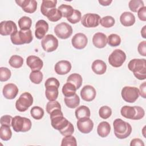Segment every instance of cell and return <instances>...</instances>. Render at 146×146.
<instances>
[{"mask_svg":"<svg viewBox=\"0 0 146 146\" xmlns=\"http://www.w3.org/2000/svg\"><path fill=\"white\" fill-rule=\"evenodd\" d=\"M32 123L29 119L20 116H15L13 117L11 126L16 132H26L31 128Z\"/></svg>","mask_w":146,"mask_h":146,"instance_id":"6","label":"cell"},{"mask_svg":"<svg viewBox=\"0 0 146 146\" xmlns=\"http://www.w3.org/2000/svg\"><path fill=\"white\" fill-rule=\"evenodd\" d=\"M17 26L14 22L12 21H4L1 22L0 34L2 35L6 36L11 35L17 32Z\"/></svg>","mask_w":146,"mask_h":146,"instance_id":"13","label":"cell"},{"mask_svg":"<svg viewBox=\"0 0 146 146\" xmlns=\"http://www.w3.org/2000/svg\"><path fill=\"white\" fill-rule=\"evenodd\" d=\"M83 79L82 76L77 73H74L68 76L67 79V82L73 84L76 89H79L82 84Z\"/></svg>","mask_w":146,"mask_h":146,"instance_id":"30","label":"cell"},{"mask_svg":"<svg viewBox=\"0 0 146 146\" xmlns=\"http://www.w3.org/2000/svg\"><path fill=\"white\" fill-rule=\"evenodd\" d=\"M55 71L58 75H65L68 73L71 70V64L68 60H60L55 65Z\"/></svg>","mask_w":146,"mask_h":146,"instance_id":"21","label":"cell"},{"mask_svg":"<svg viewBox=\"0 0 146 146\" xmlns=\"http://www.w3.org/2000/svg\"><path fill=\"white\" fill-rule=\"evenodd\" d=\"M126 59L125 53L120 50H115L108 56V62L114 67H119L123 65Z\"/></svg>","mask_w":146,"mask_h":146,"instance_id":"9","label":"cell"},{"mask_svg":"<svg viewBox=\"0 0 146 146\" xmlns=\"http://www.w3.org/2000/svg\"><path fill=\"white\" fill-rule=\"evenodd\" d=\"M120 113L124 117L135 120L142 119L145 115L144 109L139 106H124L121 107Z\"/></svg>","mask_w":146,"mask_h":146,"instance_id":"3","label":"cell"},{"mask_svg":"<svg viewBox=\"0 0 146 146\" xmlns=\"http://www.w3.org/2000/svg\"><path fill=\"white\" fill-rule=\"evenodd\" d=\"M11 75V71L7 67H1L0 68V81L6 82L8 80Z\"/></svg>","mask_w":146,"mask_h":146,"instance_id":"44","label":"cell"},{"mask_svg":"<svg viewBox=\"0 0 146 146\" xmlns=\"http://www.w3.org/2000/svg\"><path fill=\"white\" fill-rule=\"evenodd\" d=\"M59 131L64 136L72 135L74 132V127L72 124L71 122H69L67 126Z\"/></svg>","mask_w":146,"mask_h":146,"instance_id":"47","label":"cell"},{"mask_svg":"<svg viewBox=\"0 0 146 146\" xmlns=\"http://www.w3.org/2000/svg\"><path fill=\"white\" fill-rule=\"evenodd\" d=\"M113 125L114 134L118 139H125L132 132V127L130 124L120 119H115L113 123Z\"/></svg>","mask_w":146,"mask_h":146,"instance_id":"2","label":"cell"},{"mask_svg":"<svg viewBox=\"0 0 146 146\" xmlns=\"http://www.w3.org/2000/svg\"><path fill=\"white\" fill-rule=\"evenodd\" d=\"M99 23L105 28H110L114 25L115 19L111 16H106L100 19Z\"/></svg>","mask_w":146,"mask_h":146,"instance_id":"41","label":"cell"},{"mask_svg":"<svg viewBox=\"0 0 146 146\" xmlns=\"http://www.w3.org/2000/svg\"><path fill=\"white\" fill-rule=\"evenodd\" d=\"M75 114L77 119H80L90 117L91 115V112L90 108L86 106H81L76 109Z\"/></svg>","mask_w":146,"mask_h":146,"instance_id":"28","label":"cell"},{"mask_svg":"<svg viewBox=\"0 0 146 146\" xmlns=\"http://www.w3.org/2000/svg\"><path fill=\"white\" fill-rule=\"evenodd\" d=\"M56 3L57 1L56 0H43L40 6V11L42 14L46 17L49 11L55 8Z\"/></svg>","mask_w":146,"mask_h":146,"instance_id":"26","label":"cell"},{"mask_svg":"<svg viewBox=\"0 0 146 146\" xmlns=\"http://www.w3.org/2000/svg\"><path fill=\"white\" fill-rule=\"evenodd\" d=\"M33 39L32 32L30 29L20 30L10 35V40L12 43L15 45L30 43L32 42Z\"/></svg>","mask_w":146,"mask_h":146,"instance_id":"4","label":"cell"},{"mask_svg":"<svg viewBox=\"0 0 146 146\" xmlns=\"http://www.w3.org/2000/svg\"><path fill=\"white\" fill-rule=\"evenodd\" d=\"M58 9L60 11L62 17L67 18L72 15L74 10V9L71 6L66 4L61 5L58 7Z\"/></svg>","mask_w":146,"mask_h":146,"instance_id":"36","label":"cell"},{"mask_svg":"<svg viewBox=\"0 0 146 146\" xmlns=\"http://www.w3.org/2000/svg\"><path fill=\"white\" fill-rule=\"evenodd\" d=\"M143 6H144V2L141 0H131L128 3L129 9L134 13L137 12V11Z\"/></svg>","mask_w":146,"mask_h":146,"instance_id":"39","label":"cell"},{"mask_svg":"<svg viewBox=\"0 0 146 146\" xmlns=\"http://www.w3.org/2000/svg\"><path fill=\"white\" fill-rule=\"evenodd\" d=\"M12 119H13V117L10 115H3L1 117V120H0L1 124L10 127L11 126Z\"/></svg>","mask_w":146,"mask_h":146,"instance_id":"48","label":"cell"},{"mask_svg":"<svg viewBox=\"0 0 146 146\" xmlns=\"http://www.w3.org/2000/svg\"><path fill=\"white\" fill-rule=\"evenodd\" d=\"M48 30V23L43 19L39 20L35 24V35L38 39H42Z\"/></svg>","mask_w":146,"mask_h":146,"instance_id":"18","label":"cell"},{"mask_svg":"<svg viewBox=\"0 0 146 146\" xmlns=\"http://www.w3.org/2000/svg\"><path fill=\"white\" fill-rule=\"evenodd\" d=\"M15 2L27 13H34L37 8V2L35 0H18Z\"/></svg>","mask_w":146,"mask_h":146,"instance_id":"16","label":"cell"},{"mask_svg":"<svg viewBox=\"0 0 146 146\" xmlns=\"http://www.w3.org/2000/svg\"><path fill=\"white\" fill-rule=\"evenodd\" d=\"M137 16L140 20L142 21H146V7L144 6L143 7L140 8L137 11Z\"/></svg>","mask_w":146,"mask_h":146,"instance_id":"51","label":"cell"},{"mask_svg":"<svg viewBox=\"0 0 146 146\" xmlns=\"http://www.w3.org/2000/svg\"><path fill=\"white\" fill-rule=\"evenodd\" d=\"M121 38L117 34H111L107 38V43L111 47H116L120 45Z\"/></svg>","mask_w":146,"mask_h":146,"instance_id":"40","label":"cell"},{"mask_svg":"<svg viewBox=\"0 0 146 146\" xmlns=\"http://www.w3.org/2000/svg\"><path fill=\"white\" fill-rule=\"evenodd\" d=\"M26 64L32 71H40L43 66L42 60L35 55L29 56L26 59Z\"/></svg>","mask_w":146,"mask_h":146,"instance_id":"19","label":"cell"},{"mask_svg":"<svg viewBox=\"0 0 146 146\" xmlns=\"http://www.w3.org/2000/svg\"><path fill=\"white\" fill-rule=\"evenodd\" d=\"M93 44L97 48H102L106 46L107 38L106 34L102 33H96L92 38Z\"/></svg>","mask_w":146,"mask_h":146,"instance_id":"22","label":"cell"},{"mask_svg":"<svg viewBox=\"0 0 146 146\" xmlns=\"http://www.w3.org/2000/svg\"><path fill=\"white\" fill-rule=\"evenodd\" d=\"M33 103V98L31 94L26 92L22 94L19 98L17 100L15 103V107L19 112H25Z\"/></svg>","mask_w":146,"mask_h":146,"instance_id":"7","label":"cell"},{"mask_svg":"<svg viewBox=\"0 0 146 146\" xmlns=\"http://www.w3.org/2000/svg\"><path fill=\"white\" fill-rule=\"evenodd\" d=\"M111 125L107 121H102L99 124L97 127V132L102 137H107L110 133Z\"/></svg>","mask_w":146,"mask_h":146,"instance_id":"27","label":"cell"},{"mask_svg":"<svg viewBox=\"0 0 146 146\" xmlns=\"http://www.w3.org/2000/svg\"><path fill=\"white\" fill-rule=\"evenodd\" d=\"M9 63L12 67L19 68L21 67L23 64V59L21 56L14 55L10 57Z\"/></svg>","mask_w":146,"mask_h":146,"instance_id":"35","label":"cell"},{"mask_svg":"<svg viewBox=\"0 0 146 146\" xmlns=\"http://www.w3.org/2000/svg\"><path fill=\"white\" fill-rule=\"evenodd\" d=\"M145 28H146V26H144L141 30V34L143 36V38H146V33H145L146 29H145Z\"/></svg>","mask_w":146,"mask_h":146,"instance_id":"55","label":"cell"},{"mask_svg":"<svg viewBox=\"0 0 146 146\" xmlns=\"http://www.w3.org/2000/svg\"><path fill=\"white\" fill-rule=\"evenodd\" d=\"M46 17L50 21L55 22L60 20L62 17V15L60 11L55 7L48 11Z\"/></svg>","mask_w":146,"mask_h":146,"instance_id":"34","label":"cell"},{"mask_svg":"<svg viewBox=\"0 0 146 146\" xmlns=\"http://www.w3.org/2000/svg\"><path fill=\"white\" fill-rule=\"evenodd\" d=\"M57 86L58 87H59V86H60V83H59V80L55 78H50L48 79H47L46 82H45V83H44V86L45 87L46 86Z\"/></svg>","mask_w":146,"mask_h":146,"instance_id":"50","label":"cell"},{"mask_svg":"<svg viewBox=\"0 0 146 146\" xmlns=\"http://www.w3.org/2000/svg\"><path fill=\"white\" fill-rule=\"evenodd\" d=\"M2 93L5 98L7 99H13L17 96L18 93V88L15 84L8 83L3 87Z\"/></svg>","mask_w":146,"mask_h":146,"instance_id":"20","label":"cell"},{"mask_svg":"<svg viewBox=\"0 0 146 146\" xmlns=\"http://www.w3.org/2000/svg\"><path fill=\"white\" fill-rule=\"evenodd\" d=\"M131 146H136V145H140V146H144V143L143 141L142 140L138 139V138H135L131 140V143H130Z\"/></svg>","mask_w":146,"mask_h":146,"instance_id":"52","label":"cell"},{"mask_svg":"<svg viewBox=\"0 0 146 146\" xmlns=\"http://www.w3.org/2000/svg\"><path fill=\"white\" fill-rule=\"evenodd\" d=\"M87 43V37L85 34L81 33H79L74 35L71 39L72 45L74 48L78 50H82L85 48Z\"/></svg>","mask_w":146,"mask_h":146,"instance_id":"14","label":"cell"},{"mask_svg":"<svg viewBox=\"0 0 146 146\" xmlns=\"http://www.w3.org/2000/svg\"><path fill=\"white\" fill-rule=\"evenodd\" d=\"M91 68L94 72H95L96 74L103 75L107 70V65L104 61L100 59H97L93 62Z\"/></svg>","mask_w":146,"mask_h":146,"instance_id":"24","label":"cell"},{"mask_svg":"<svg viewBox=\"0 0 146 146\" xmlns=\"http://www.w3.org/2000/svg\"><path fill=\"white\" fill-rule=\"evenodd\" d=\"M77 143L75 137L72 135L66 136L62 140L61 146H76Z\"/></svg>","mask_w":146,"mask_h":146,"instance_id":"42","label":"cell"},{"mask_svg":"<svg viewBox=\"0 0 146 146\" xmlns=\"http://www.w3.org/2000/svg\"><path fill=\"white\" fill-rule=\"evenodd\" d=\"M46 91H45V95L46 98L49 101H54L56 100L58 98L59 91L58 88L56 86H46Z\"/></svg>","mask_w":146,"mask_h":146,"instance_id":"25","label":"cell"},{"mask_svg":"<svg viewBox=\"0 0 146 146\" xmlns=\"http://www.w3.org/2000/svg\"><path fill=\"white\" fill-rule=\"evenodd\" d=\"M76 88L73 84L67 82L63 85L62 91L65 97H70L76 94Z\"/></svg>","mask_w":146,"mask_h":146,"instance_id":"31","label":"cell"},{"mask_svg":"<svg viewBox=\"0 0 146 146\" xmlns=\"http://www.w3.org/2000/svg\"><path fill=\"white\" fill-rule=\"evenodd\" d=\"M100 17L97 14L87 13L81 18V22L83 26L88 28L95 27L99 25Z\"/></svg>","mask_w":146,"mask_h":146,"instance_id":"12","label":"cell"},{"mask_svg":"<svg viewBox=\"0 0 146 146\" xmlns=\"http://www.w3.org/2000/svg\"><path fill=\"white\" fill-rule=\"evenodd\" d=\"M32 24L31 19L27 16L22 17L18 20V26L21 30H26L30 29Z\"/></svg>","mask_w":146,"mask_h":146,"instance_id":"33","label":"cell"},{"mask_svg":"<svg viewBox=\"0 0 146 146\" xmlns=\"http://www.w3.org/2000/svg\"><path fill=\"white\" fill-rule=\"evenodd\" d=\"M64 101L66 106L70 108H75L77 107L80 103V98L79 96L75 94L70 97H64Z\"/></svg>","mask_w":146,"mask_h":146,"instance_id":"29","label":"cell"},{"mask_svg":"<svg viewBox=\"0 0 146 146\" xmlns=\"http://www.w3.org/2000/svg\"><path fill=\"white\" fill-rule=\"evenodd\" d=\"M12 136V132L10 129V127L1 125L0 128V138L3 141L9 140Z\"/></svg>","mask_w":146,"mask_h":146,"instance_id":"32","label":"cell"},{"mask_svg":"<svg viewBox=\"0 0 146 146\" xmlns=\"http://www.w3.org/2000/svg\"><path fill=\"white\" fill-rule=\"evenodd\" d=\"M29 78L33 83L38 84L40 83L43 80V74L40 71H31L30 74Z\"/></svg>","mask_w":146,"mask_h":146,"instance_id":"38","label":"cell"},{"mask_svg":"<svg viewBox=\"0 0 146 146\" xmlns=\"http://www.w3.org/2000/svg\"><path fill=\"white\" fill-rule=\"evenodd\" d=\"M145 87H146V83L144 82L140 86V88H139V95H140V96H142L143 98H146Z\"/></svg>","mask_w":146,"mask_h":146,"instance_id":"53","label":"cell"},{"mask_svg":"<svg viewBox=\"0 0 146 146\" xmlns=\"http://www.w3.org/2000/svg\"><path fill=\"white\" fill-rule=\"evenodd\" d=\"M54 33L56 35L62 39L68 38L72 34V27L66 22H61L58 24L54 28Z\"/></svg>","mask_w":146,"mask_h":146,"instance_id":"11","label":"cell"},{"mask_svg":"<svg viewBox=\"0 0 146 146\" xmlns=\"http://www.w3.org/2000/svg\"><path fill=\"white\" fill-rule=\"evenodd\" d=\"M112 114L111 108L107 106H102L99 110V116L103 119H107L111 116Z\"/></svg>","mask_w":146,"mask_h":146,"instance_id":"43","label":"cell"},{"mask_svg":"<svg viewBox=\"0 0 146 146\" xmlns=\"http://www.w3.org/2000/svg\"><path fill=\"white\" fill-rule=\"evenodd\" d=\"M44 110L39 106H34L30 110L31 116L35 120L41 119L44 115Z\"/></svg>","mask_w":146,"mask_h":146,"instance_id":"37","label":"cell"},{"mask_svg":"<svg viewBox=\"0 0 146 146\" xmlns=\"http://www.w3.org/2000/svg\"><path fill=\"white\" fill-rule=\"evenodd\" d=\"M46 111L48 113H50L51 112L55 110H61V106L60 103L56 100L54 101H49L46 105Z\"/></svg>","mask_w":146,"mask_h":146,"instance_id":"45","label":"cell"},{"mask_svg":"<svg viewBox=\"0 0 146 146\" xmlns=\"http://www.w3.org/2000/svg\"><path fill=\"white\" fill-rule=\"evenodd\" d=\"M76 125L80 132L83 133H88L93 129L94 123L90 117L83 118L78 119Z\"/></svg>","mask_w":146,"mask_h":146,"instance_id":"15","label":"cell"},{"mask_svg":"<svg viewBox=\"0 0 146 146\" xmlns=\"http://www.w3.org/2000/svg\"><path fill=\"white\" fill-rule=\"evenodd\" d=\"M99 3L101 5H102V6H108V5H110L111 3H112V0H99Z\"/></svg>","mask_w":146,"mask_h":146,"instance_id":"54","label":"cell"},{"mask_svg":"<svg viewBox=\"0 0 146 146\" xmlns=\"http://www.w3.org/2000/svg\"><path fill=\"white\" fill-rule=\"evenodd\" d=\"M137 50L139 53L143 56H146V41L143 40L141 42L137 47Z\"/></svg>","mask_w":146,"mask_h":146,"instance_id":"49","label":"cell"},{"mask_svg":"<svg viewBox=\"0 0 146 146\" xmlns=\"http://www.w3.org/2000/svg\"><path fill=\"white\" fill-rule=\"evenodd\" d=\"M96 92L95 88L91 85L84 86L80 91L82 99L86 102L92 101L96 96Z\"/></svg>","mask_w":146,"mask_h":146,"instance_id":"17","label":"cell"},{"mask_svg":"<svg viewBox=\"0 0 146 146\" xmlns=\"http://www.w3.org/2000/svg\"><path fill=\"white\" fill-rule=\"evenodd\" d=\"M128 69L139 80L146 79V61L145 59H133L128 64Z\"/></svg>","mask_w":146,"mask_h":146,"instance_id":"1","label":"cell"},{"mask_svg":"<svg viewBox=\"0 0 146 146\" xmlns=\"http://www.w3.org/2000/svg\"><path fill=\"white\" fill-rule=\"evenodd\" d=\"M120 21L121 25L124 26H131L135 22V17L132 13L125 11L121 14L120 17Z\"/></svg>","mask_w":146,"mask_h":146,"instance_id":"23","label":"cell"},{"mask_svg":"<svg viewBox=\"0 0 146 146\" xmlns=\"http://www.w3.org/2000/svg\"><path fill=\"white\" fill-rule=\"evenodd\" d=\"M123 99L128 103H134L139 96V91L137 87L125 86L121 92Z\"/></svg>","mask_w":146,"mask_h":146,"instance_id":"8","label":"cell"},{"mask_svg":"<svg viewBox=\"0 0 146 146\" xmlns=\"http://www.w3.org/2000/svg\"><path fill=\"white\" fill-rule=\"evenodd\" d=\"M41 45L45 51L52 52L56 50L58 47V40L53 35L47 34L42 38Z\"/></svg>","mask_w":146,"mask_h":146,"instance_id":"10","label":"cell"},{"mask_svg":"<svg viewBox=\"0 0 146 146\" xmlns=\"http://www.w3.org/2000/svg\"><path fill=\"white\" fill-rule=\"evenodd\" d=\"M51 119V124L52 127L58 131L61 130L67 125L68 120L64 116L61 110L58 109L53 111L50 113Z\"/></svg>","mask_w":146,"mask_h":146,"instance_id":"5","label":"cell"},{"mask_svg":"<svg viewBox=\"0 0 146 146\" xmlns=\"http://www.w3.org/2000/svg\"><path fill=\"white\" fill-rule=\"evenodd\" d=\"M81 13L78 10H74L72 15L67 18V21L72 24H75L79 22L82 18Z\"/></svg>","mask_w":146,"mask_h":146,"instance_id":"46","label":"cell"}]
</instances>
